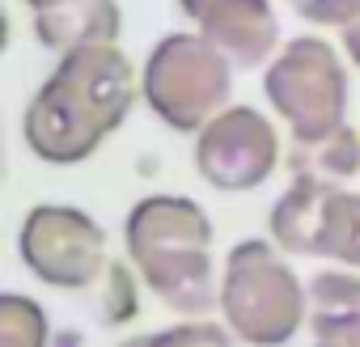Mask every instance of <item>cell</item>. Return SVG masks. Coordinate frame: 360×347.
I'll return each instance as SVG.
<instances>
[{
    "mask_svg": "<svg viewBox=\"0 0 360 347\" xmlns=\"http://www.w3.org/2000/svg\"><path fill=\"white\" fill-rule=\"evenodd\" d=\"M18 246L26 267L51 288H89L110 271L106 233L81 208H60V204L30 208Z\"/></svg>",
    "mask_w": 360,
    "mask_h": 347,
    "instance_id": "obj_7",
    "label": "cell"
},
{
    "mask_svg": "<svg viewBox=\"0 0 360 347\" xmlns=\"http://www.w3.org/2000/svg\"><path fill=\"white\" fill-rule=\"evenodd\" d=\"M360 317V275L356 271H318L309 280V330L318 339L352 326Z\"/></svg>",
    "mask_w": 360,
    "mask_h": 347,
    "instance_id": "obj_12",
    "label": "cell"
},
{
    "mask_svg": "<svg viewBox=\"0 0 360 347\" xmlns=\"http://www.w3.org/2000/svg\"><path fill=\"white\" fill-rule=\"evenodd\" d=\"M318 347H360V317H356L352 326H343V330H335V334L318 339Z\"/></svg>",
    "mask_w": 360,
    "mask_h": 347,
    "instance_id": "obj_17",
    "label": "cell"
},
{
    "mask_svg": "<svg viewBox=\"0 0 360 347\" xmlns=\"http://www.w3.org/2000/svg\"><path fill=\"white\" fill-rule=\"evenodd\" d=\"M0 347H47V313L22 296H0Z\"/></svg>",
    "mask_w": 360,
    "mask_h": 347,
    "instance_id": "obj_13",
    "label": "cell"
},
{
    "mask_svg": "<svg viewBox=\"0 0 360 347\" xmlns=\"http://www.w3.org/2000/svg\"><path fill=\"white\" fill-rule=\"evenodd\" d=\"M233 89V64L204 34H165L140 77V98L174 131H204Z\"/></svg>",
    "mask_w": 360,
    "mask_h": 347,
    "instance_id": "obj_4",
    "label": "cell"
},
{
    "mask_svg": "<svg viewBox=\"0 0 360 347\" xmlns=\"http://www.w3.org/2000/svg\"><path fill=\"white\" fill-rule=\"evenodd\" d=\"M267 229L284 254L360 267V195L343 191L339 183L297 174L292 187L271 208Z\"/></svg>",
    "mask_w": 360,
    "mask_h": 347,
    "instance_id": "obj_6",
    "label": "cell"
},
{
    "mask_svg": "<svg viewBox=\"0 0 360 347\" xmlns=\"http://www.w3.org/2000/svg\"><path fill=\"white\" fill-rule=\"evenodd\" d=\"M178 5L238 72L271 60V47L280 39L271 0H178Z\"/></svg>",
    "mask_w": 360,
    "mask_h": 347,
    "instance_id": "obj_9",
    "label": "cell"
},
{
    "mask_svg": "<svg viewBox=\"0 0 360 347\" xmlns=\"http://www.w3.org/2000/svg\"><path fill=\"white\" fill-rule=\"evenodd\" d=\"M131 102L136 72L115 43L64 51L26 106V148L47 165H77L127 119Z\"/></svg>",
    "mask_w": 360,
    "mask_h": 347,
    "instance_id": "obj_1",
    "label": "cell"
},
{
    "mask_svg": "<svg viewBox=\"0 0 360 347\" xmlns=\"http://www.w3.org/2000/svg\"><path fill=\"white\" fill-rule=\"evenodd\" d=\"M263 89L276 106V114L292 127V140H318L330 136L347 114V72L330 43L301 34L292 39L267 68Z\"/></svg>",
    "mask_w": 360,
    "mask_h": 347,
    "instance_id": "obj_5",
    "label": "cell"
},
{
    "mask_svg": "<svg viewBox=\"0 0 360 347\" xmlns=\"http://www.w3.org/2000/svg\"><path fill=\"white\" fill-rule=\"evenodd\" d=\"M288 9L314 26H356L360 22V0H288Z\"/></svg>",
    "mask_w": 360,
    "mask_h": 347,
    "instance_id": "obj_15",
    "label": "cell"
},
{
    "mask_svg": "<svg viewBox=\"0 0 360 347\" xmlns=\"http://www.w3.org/2000/svg\"><path fill=\"white\" fill-rule=\"evenodd\" d=\"M221 313L250 347H284L309 322V288L271 250V242H242L221 271Z\"/></svg>",
    "mask_w": 360,
    "mask_h": 347,
    "instance_id": "obj_3",
    "label": "cell"
},
{
    "mask_svg": "<svg viewBox=\"0 0 360 347\" xmlns=\"http://www.w3.org/2000/svg\"><path fill=\"white\" fill-rule=\"evenodd\" d=\"M119 5L115 0H68L56 9L34 13V39L47 51H77V47H98L119 39Z\"/></svg>",
    "mask_w": 360,
    "mask_h": 347,
    "instance_id": "obj_10",
    "label": "cell"
},
{
    "mask_svg": "<svg viewBox=\"0 0 360 347\" xmlns=\"http://www.w3.org/2000/svg\"><path fill=\"white\" fill-rule=\"evenodd\" d=\"M280 140L255 106H225L195 140V169L217 191H255L271 178Z\"/></svg>",
    "mask_w": 360,
    "mask_h": 347,
    "instance_id": "obj_8",
    "label": "cell"
},
{
    "mask_svg": "<svg viewBox=\"0 0 360 347\" xmlns=\"http://www.w3.org/2000/svg\"><path fill=\"white\" fill-rule=\"evenodd\" d=\"M26 5L39 13V9H56V5H68V0H26Z\"/></svg>",
    "mask_w": 360,
    "mask_h": 347,
    "instance_id": "obj_19",
    "label": "cell"
},
{
    "mask_svg": "<svg viewBox=\"0 0 360 347\" xmlns=\"http://www.w3.org/2000/svg\"><path fill=\"white\" fill-rule=\"evenodd\" d=\"M288 169L309 174V178H326V183H343L360 169V136L352 127H339L318 140H292Z\"/></svg>",
    "mask_w": 360,
    "mask_h": 347,
    "instance_id": "obj_11",
    "label": "cell"
},
{
    "mask_svg": "<svg viewBox=\"0 0 360 347\" xmlns=\"http://www.w3.org/2000/svg\"><path fill=\"white\" fill-rule=\"evenodd\" d=\"M119 347H246L233 330L217 326V322H183V326H169V330H153V334H136Z\"/></svg>",
    "mask_w": 360,
    "mask_h": 347,
    "instance_id": "obj_14",
    "label": "cell"
},
{
    "mask_svg": "<svg viewBox=\"0 0 360 347\" xmlns=\"http://www.w3.org/2000/svg\"><path fill=\"white\" fill-rule=\"evenodd\" d=\"M123 246L148 292L174 313L204 317L212 305H221V284L212 275V221L195 199H140L127 212Z\"/></svg>",
    "mask_w": 360,
    "mask_h": 347,
    "instance_id": "obj_2",
    "label": "cell"
},
{
    "mask_svg": "<svg viewBox=\"0 0 360 347\" xmlns=\"http://www.w3.org/2000/svg\"><path fill=\"white\" fill-rule=\"evenodd\" d=\"M343 47H347V55H352V64L360 68V22L343 30Z\"/></svg>",
    "mask_w": 360,
    "mask_h": 347,
    "instance_id": "obj_18",
    "label": "cell"
},
{
    "mask_svg": "<svg viewBox=\"0 0 360 347\" xmlns=\"http://www.w3.org/2000/svg\"><path fill=\"white\" fill-rule=\"evenodd\" d=\"M106 280H110V301H119V305H106V309H102L106 322L131 317V313H136V288H131V280H127V267H115V263H110Z\"/></svg>",
    "mask_w": 360,
    "mask_h": 347,
    "instance_id": "obj_16",
    "label": "cell"
}]
</instances>
